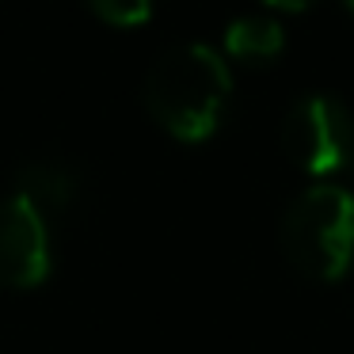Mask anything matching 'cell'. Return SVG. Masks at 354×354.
<instances>
[{
    "instance_id": "2",
    "label": "cell",
    "mask_w": 354,
    "mask_h": 354,
    "mask_svg": "<svg viewBox=\"0 0 354 354\" xmlns=\"http://www.w3.org/2000/svg\"><path fill=\"white\" fill-rule=\"evenodd\" d=\"M282 252L313 282H335L354 259V194L343 187H308L282 217Z\"/></svg>"
},
{
    "instance_id": "4",
    "label": "cell",
    "mask_w": 354,
    "mask_h": 354,
    "mask_svg": "<svg viewBox=\"0 0 354 354\" xmlns=\"http://www.w3.org/2000/svg\"><path fill=\"white\" fill-rule=\"evenodd\" d=\"M50 274V229L46 214L24 194L0 198V286L31 290Z\"/></svg>"
},
{
    "instance_id": "10",
    "label": "cell",
    "mask_w": 354,
    "mask_h": 354,
    "mask_svg": "<svg viewBox=\"0 0 354 354\" xmlns=\"http://www.w3.org/2000/svg\"><path fill=\"white\" fill-rule=\"evenodd\" d=\"M351 164H354V156H351Z\"/></svg>"
},
{
    "instance_id": "1",
    "label": "cell",
    "mask_w": 354,
    "mask_h": 354,
    "mask_svg": "<svg viewBox=\"0 0 354 354\" xmlns=\"http://www.w3.org/2000/svg\"><path fill=\"white\" fill-rule=\"evenodd\" d=\"M229 92V65L202 42L168 50L145 77L149 115L179 141H206L221 126Z\"/></svg>"
},
{
    "instance_id": "6",
    "label": "cell",
    "mask_w": 354,
    "mask_h": 354,
    "mask_svg": "<svg viewBox=\"0 0 354 354\" xmlns=\"http://www.w3.org/2000/svg\"><path fill=\"white\" fill-rule=\"evenodd\" d=\"M286 46V31L278 19H263V16H244V19H232L225 27V54L232 62H244V65H267L282 54Z\"/></svg>"
},
{
    "instance_id": "8",
    "label": "cell",
    "mask_w": 354,
    "mask_h": 354,
    "mask_svg": "<svg viewBox=\"0 0 354 354\" xmlns=\"http://www.w3.org/2000/svg\"><path fill=\"white\" fill-rule=\"evenodd\" d=\"M263 4H270L278 12H305V8H313L316 0H263Z\"/></svg>"
},
{
    "instance_id": "5",
    "label": "cell",
    "mask_w": 354,
    "mask_h": 354,
    "mask_svg": "<svg viewBox=\"0 0 354 354\" xmlns=\"http://www.w3.org/2000/svg\"><path fill=\"white\" fill-rule=\"evenodd\" d=\"M35 209L42 214H65V209L77 202L80 194V171L65 160H54V156H39L31 160L24 171H19V191Z\"/></svg>"
},
{
    "instance_id": "3",
    "label": "cell",
    "mask_w": 354,
    "mask_h": 354,
    "mask_svg": "<svg viewBox=\"0 0 354 354\" xmlns=\"http://www.w3.org/2000/svg\"><path fill=\"white\" fill-rule=\"evenodd\" d=\"M282 149L305 171L328 176V171L351 164L354 122L335 95H320V92L301 95L282 122Z\"/></svg>"
},
{
    "instance_id": "7",
    "label": "cell",
    "mask_w": 354,
    "mask_h": 354,
    "mask_svg": "<svg viewBox=\"0 0 354 354\" xmlns=\"http://www.w3.org/2000/svg\"><path fill=\"white\" fill-rule=\"evenodd\" d=\"M88 8L111 27H141L153 16V0H88Z\"/></svg>"
},
{
    "instance_id": "9",
    "label": "cell",
    "mask_w": 354,
    "mask_h": 354,
    "mask_svg": "<svg viewBox=\"0 0 354 354\" xmlns=\"http://www.w3.org/2000/svg\"><path fill=\"white\" fill-rule=\"evenodd\" d=\"M346 8H351V12H354V0H346Z\"/></svg>"
}]
</instances>
